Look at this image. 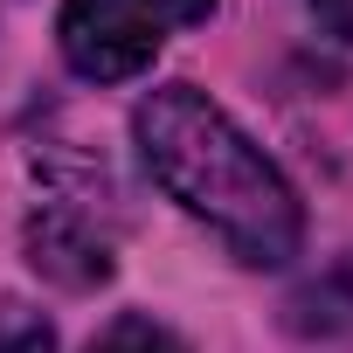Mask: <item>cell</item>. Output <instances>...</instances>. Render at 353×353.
I'll list each match as a JSON object with an SVG mask.
<instances>
[{"label": "cell", "instance_id": "obj_4", "mask_svg": "<svg viewBox=\"0 0 353 353\" xmlns=\"http://www.w3.org/2000/svg\"><path fill=\"white\" fill-rule=\"evenodd\" d=\"M90 353H188V339L173 325H159V319H145V312H125L90 339Z\"/></svg>", "mask_w": 353, "mask_h": 353}, {"label": "cell", "instance_id": "obj_1", "mask_svg": "<svg viewBox=\"0 0 353 353\" xmlns=\"http://www.w3.org/2000/svg\"><path fill=\"white\" fill-rule=\"evenodd\" d=\"M132 139L152 166V181L181 201L194 222H208L243 263L277 270L305 243V208L291 181L263 159V145L194 83H159L132 111Z\"/></svg>", "mask_w": 353, "mask_h": 353}, {"label": "cell", "instance_id": "obj_3", "mask_svg": "<svg viewBox=\"0 0 353 353\" xmlns=\"http://www.w3.org/2000/svg\"><path fill=\"white\" fill-rule=\"evenodd\" d=\"M28 263L49 270V277L70 284V291H90V284L111 277V243H104V229H97L83 208L49 201V208L28 222Z\"/></svg>", "mask_w": 353, "mask_h": 353}, {"label": "cell", "instance_id": "obj_6", "mask_svg": "<svg viewBox=\"0 0 353 353\" xmlns=\"http://www.w3.org/2000/svg\"><path fill=\"white\" fill-rule=\"evenodd\" d=\"M312 14H319L339 42H353V0H312Z\"/></svg>", "mask_w": 353, "mask_h": 353}, {"label": "cell", "instance_id": "obj_2", "mask_svg": "<svg viewBox=\"0 0 353 353\" xmlns=\"http://www.w3.org/2000/svg\"><path fill=\"white\" fill-rule=\"evenodd\" d=\"M208 14H215V0H63L56 42L83 83H125L181 28H194Z\"/></svg>", "mask_w": 353, "mask_h": 353}, {"label": "cell", "instance_id": "obj_5", "mask_svg": "<svg viewBox=\"0 0 353 353\" xmlns=\"http://www.w3.org/2000/svg\"><path fill=\"white\" fill-rule=\"evenodd\" d=\"M0 353H56V325L28 305H0Z\"/></svg>", "mask_w": 353, "mask_h": 353}]
</instances>
